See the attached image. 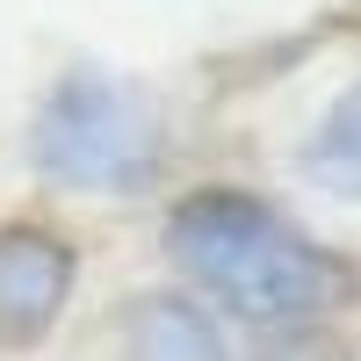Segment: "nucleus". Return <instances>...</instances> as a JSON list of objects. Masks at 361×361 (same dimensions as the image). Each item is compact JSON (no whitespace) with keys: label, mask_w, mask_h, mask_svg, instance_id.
<instances>
[{"label":"nucleus","mask_w":361,"mask_h":361,"mask_svg":"<svg viewBox=\"0 0 361 361\" xmlns=\"http://www.w3.org/2000/svg\"><path fill=\"white\" fill-rule=\"evenodd\" d=\"M166 253L202 304L260 333H296L361 304V267L238 180L188 188L166 209Z\"/></svg>","instance_id":"1"},{"label":"nucleus","mask_w":361,"mask_h":361,"mask_svg":"<svg viewBox=\"0 0 361 361\" xmlns=\"http://www.w3.org/2000/svg\"><path fill=\"white\" fill-rule=\"evenodd\" d=\"M296 166H304L311 188L340 195V202H361V80L340 87V94L318 109V123L304 137V152H296Z\"/></svg>","instance_id":"5"},{"label":"nucleus","mask_w":361,"mask_h":361,"mask_svg":"<svg viewBox=\"0 0 361 361\" xmlns=\"http://www.w3.org/2000/svg\"><path fill=\"white\" fill-rule=\"evenodd\" d=\"M123 361H231V340L202 296L180 289H137L116 318Z\"/></svg>","instance_id":"4"},{"label":"nucleus","mask_w":361,"mask_h":361,"mask_svg":"<svg viewBox=\"0 0 361 361\" xmlns=\"http://www.w3.org/2000/svg\"><path fill=\"white\" fill-rule=\"evenodd\" d=\"M166 159H173V137L159 102L137 80L102 66L58 73L51 94L37 102V123H29V166L73 195H145L159 188Z\"/></svg>","instance_id":"2"},{"label":"nucleus","mask_w":361,"mask_h":361,"mask_svg":"<svg viewBox=\"0 0 361 361\" xmlns=\"http://www.w3.org/2000/svg\"><path fill=\"white\" fill-rule=\"evenodd\" d=\"M73 282H80L73 238L37 217H8L0 224V347L8 354L44 347L73 304Z\"/></svg>","instance_id":"3"}]
</instances>
